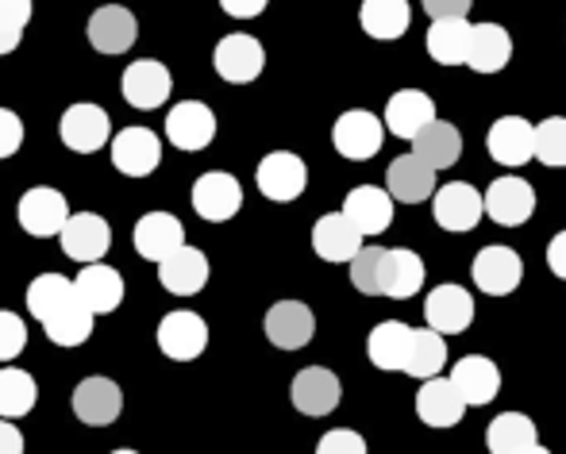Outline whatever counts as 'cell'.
Segmentation results:
<instances>
[{
  "label": "cell",
  "instance_id": "1",
  "mask_svg": "<svg viewBox=\"0 0 566 454\" xmlns=\"http://www.w3.org/2000/svg\"><path fill=\"white\" fill-rule=\"evenodd\" d=\"M470 277H474V285L485 297H509V293H516L524 282V258L513 246H501V243L482 246V251L474 254Z\"/></svg>",
  "mask_w": 566,
  "mask_h": 454
},
{
  "label": "cell",
  "instance_id": "2",
  "mask_svg": "<svg viewBox=\"0 0 566 454\" xmlns=\"http://www.w3.org/2000/svg\"><path fill=\"white\" fill-rule=\"evenodd\" d=\"M482 212L501 228H521L536 212V189L524 178H516V173H505V178L490 181V189L482 197Z\"/></svg>",
  "mask_w": 566,
  "mask_h": 454
},
{
  "label": "cell",
  "instance_id": "3",
  "mask_svg": "<svg viewBox=\"0 0 566 454\" xmlns=\"http://www.w3.org/2000/svg\"><path fill=\"white\" fill-rule=\"evenodd\" d=\"M59 135L74 155H97L101 147H108L113 139V119L101 105H90V101H77L70 105L59 119Z\"/></svg>",
  "mask_w": 566,
  "mask_h": 454
},
{
  "label": "cell",
  "instance_id": "4",
  "mask_svg": "<svg viewBox=\"0 0 566 454\" xmlns=\"http://www.w3.org/2000/svg\"><path fill=\"white\" fill-rule=\"evenodd\" d=\"M59 243L66 258L85 266V262H101L108 254V246H113V228H108V220L97 217V212H70L66 224L59 231Z\"/></svg>",
  "mask_w": 566,
  "mask_h": 454
},
{
  "label": "cell",
  "instance_id": "5",
  "mask_svg": "<svg viewBox=\"0 0 566 454\" xmlns=\"http://www.w3.org/2000/svg\"><path fill=\"white\" fill-rule=\"evenodd\" d=\"M254 181H259V193L266 197V201L290 204L305 193L308 166L301 162V155H293V150H270V155L259 162Z\"/></svg>",
  "mask_w": 566,
  "mask_h": 454
},
{
  "label": "cell",
  "instance_id": "6",
  "mask_svg": "<svg viewBox=\"0 0 566 454\" xmlns=\"http://www.w3.org/2000/svg\"><path fill=\"white\" fill-rule=\"evenodd\" d=\"M262 66H266V51H262L259 39L243 35V31L224 35L217 43V51H212V70H217L228 85H251L254 77L262 74Z\"/></svg>",
  "mask_w": 566,
  "mask_h": 454
},
{
  "label": "cell",
  "instance_id": "7",
  "mask_svg": "<svg viewBox=\"0 0 566 454\" xmlns=\"http://www.w3.org/2000/svg\"><path fill=\"white\" fill-rule=\"evenodd\" d=\"M108 142H113V166L124 178H150L163 166V139L150 127H124Z\"/></svg>",
  "mask_w": 566,
  "mask_h": 454
},
{
  "label": "cell",
  "instance_id": "8",
  "mask_svg": "<svg viewBox=\"0 0 566 454\" xmlns=\"http://www.w3.org/2000/svg\"><path fill=\"white\" fill-rule=\"evenodd\" d=\"M119 93H124V101L132 108L150 113V108H158V105H166V101H170L174 77H170V70H166L163 62L139 59V62H132V66L124 70V77H119Z\"/></svg>",
  "mask_w": 566,
  "mask_h": 454
},
{
  "label": "cell",
  "instance_id": "9",
  "mask_svg": "<svg viewBox=\"0 0 566 454\" xmlns=\"http://www.w3.org/2000/svg\"><path fill=\"white\" fill-rule=\"evenodd\" d=\"M381 142H386V124L374 113H363V108L343 113L336 119V127H332V147H336L343 158H350V162L374 158L381 150Z\"/></svg>",
  "mask_w": 566,
  "mask_h": 454
},
{
  "label": "cell",
  "instance_id": "10",
  "mask_svg": "<svg viewBox=\"0 0 566 454\" xmlns=\"http://www.w3.org/2000/svg\"><path fill=\"white\" fill-rule=\"evenodd\" d=\"M209 347V324L197 313H166L158 320V350L170 362H193Z\"/></svg>",
  "mask_w": 566,
  "mask_h": 454
},
{
  "label": "cell",
  "instance_id": "11",
  "mask_svg": "<svg viewBox=\"0 0 566 454\" xmlns=\"http://www.w3.org/2000/svg\"><path fill=\"white\" fill-rule=\"evenodd\" d=\"M243 209V186L231 173L212 170L193 181V212L209 224H224Z\"/></svg>",
  "mask_w": 566,
  "mask_h": 454
},
{
  "label": "cell",
  "instance_id": "12",
  "mask_svg": "<svg viewBox=\"0 0 566 454\" xmlns=\"http://www.w3.org/2000/svg\"><path fill=\"white\" fill-rule=\"evenodd\" d=\"M15 217H20V228L28 231V235L51 239V235H59L62 224H66L70 204H66V197H62L59 189L35 186V189H28V193L20 197V209H15Z\"/></svg>",
  "mask_w": 566,
  "mask_h": 454
},
{
  "label": "cell",
  "instance_id": "13",
  "mask_svg": "<svg viewBox=\"0 0 566 454\" xmlns=\"http://www.w3.org/2000/svg\"><path fill=\"white\" fill-rule=\"evenodd\" d=\"M262 328H266V339L277 350H301L316 336V316L301 300H277V305H270Z\"/></svg>",
  "mask_w": 566,
  "mask_h": 454
},
{
  "label": "cell",
  "instance_id": "14",
  "mask_svg": "<svg viewBox=\"0 0 566 454\" xmlns=\"http://www.w3.org/2000/svg\"><path fill=\"white\" fill-rule=\"evenodd\" d=\"M485 150L497 166H524L536 158V124L524 116H501L485 135Z\"/></svg>",
  "mask_w": 566,
  "mask_h": 454
},
{
  "label": "cell",
  "instance_id": "15",
  "mask_svg": "<svg viewBox=\"0 0 566 454\" xmlns=\"http://www.w3.org/2000/svg\"><path fill=\"white\" fill-rule=\"evenodd\" d=\"M166 139L178 150H205L212 139H217V116H212L209 105L201 101H181V105L170 108L166 116Z\"/></svg>",
  "mask_w": 566,
  "mask_h": 454
},
{
  "label": "cell",
  "instance_id": "16",
  "mask_svg": "<svg viewBox=\"0 0 566 454\" xmlns=\"http://www.w3.org/2000/svg\"><path fill=\"white\" fill-rule=\"evenodd\" d=\"M432 217L443 231H470L482 220V193H478L470 181H451V186L436 189L432 197Z\"/></svg>",
  "mask_w": 566,
  "mask_h": 454
},
{
  "label": "cell",
  "instance_id": "17",
  "mask_svg": "<svg viewBox=\"0 0 566 454\" xmlns=\"http://www.w3.org/2000/svg\"><path fill=\"white\" fill-rule=\"evenodd\" d=\"M290 397H293V409L305 412V416H328V412L339 409L343 386L328 366H305V370L293 378Z\"/></svg>",
  "mask_w": 566,
  "mask_h": 454
},
{
  "label": "cell",
  "instance_id": "18",
  "mask_svg": "<svg viewBox=\"0 0 566 454\" xmlns=\"http://www.w3.org/2000/svg\"><path fill=\"white\" fill-rule=\"evenodd\" d=\"M74 293L93 316H108L124 305V277L105 262H85L82 274L74 277Z\"/></svg>",
  "mask_w": 566,
  "mask_h": 454
},
{
  "label": "cell",
  "instance_id": "19",
  "mask_svg": "<svg viewBox=\"0 0 566 454\" xmlns=\"http://www.w3.org/2000/svg\"><path fill=\"white\" fill-rule=\"evenodd\" d=\"M158 277H163V289H170L174 297H197L209 285V258L197 246L181 243L178 251L158 262Z\"/></svg>",
  "mask_w": 566,
  "mask_h": 454
},
{
  "label": "cell",
  "instance_id": "20",
  "mask_svg": "<svg viewBox=\"0 0 566 454\" xmlns=\"http://www.w3.org/2000/svg\"><path fill=\"white\" fill-rule=\"evenodd\" d=\"M424 320L440 336H462L470 328V320H474V297L462 285H440V289L428 293Z\"/></svg>",
  "mask_w": 566,
  "mask_h": 454
},
{
  "label": "cell",
  "instance_id": "21",
  "mask_svg": "<svg viewBox=\"0 0 566 454\" xmlns=\"http://www.w3.org/2000/svg\"><path fill=\"white\" fill-rule=\"evenodd\" d=\"M90 43L93 51L101 54H124L135 46L139 39V23H135V12H127L124 4H105L90 15Z\"/></svg>",
  "mask_w": 566,
  "mask_h": 454
},
{
  "label": "cell",
  "instance_id": "22",
  "mask_svg": "<svg viewBox=\"0 0 566 454\" xmlns=\"http://www.w3.org/2000/svg\"><path fill=\"white\" fill-rule=\"evenodd\" d=\"M451 381H454V389H459L462 401H467V409L497 401V393H501V370H497V362L485 355L459 358L451 370Z\"/></svg>",
  "mask_w": 566,
  "mask_h": 454
},
{
  "label": "cell",
  "instance_id": "23",
  "mask_svg": "<svg viewBox=\"0 0 566 454\" xmlns=\"http://www.w3.org/2000/svg\"><path fill=\"white\" fill-rule=\"evenodd\" d=\"M417 416H420V424H428V427H454L467 416V401L459 397L451 378L436 373V378H424V386H420Z\"/></svg>",
  "mask_w": 566,
  "mask_h": 454
},
{
  "label": "cell",
  "instance_id": "24",
  "mask_svg": "<svg viewBox=\"0 0 566 454\" xmlns=\"http://www.w3.org/2000/svg\"><path fill=\"white\" fill-rule=\"evenodd\" d=\"M513 59V39L501 23H470V43H467V62L474 74H501Z\"/></svg>",
  "mask_w": 566,
  "mask_h": 454
},
{
  "label": "cell",
  "instance_id": "25",
  "mask_svg": "<svg viewBox=\"0 0 566 454\" xmlns=\"http://www.w3.org/2000/svg\"><path fill=\"white\" fill-rule=\"evenodd\" d=\"M119 409H124V393H119L113 378H85L74 389V412L82 424L108 427L119 420Z\"/></svg>",
  "mask_w": 566,
  "mask_h": 454
},
{
  "label": "cell",
  "instance_id": "26",
  "mask_svg": "<svg viewBox=\"0 0 566 454\" xmlns=\"http://www.w3.org/2000/svg\"><path fill=\"white\" fill-rule=\"evenodd\" d=\"M343 217L363 235H381L394 224V197L381 186H355L343 201Z\"/></svg>",
  "mask_w": 566,
  "mask_h": 454
},
{
  "label": "cell",
  "instance_id": "27",
  "mask_svg": "<svg viewBox=\"0 0 566 454\" xmlns=\"http://www.w3.org/2000/svg\"><path fill=\"white\" fill-rule=\"evenodd\" d=\"M436 173H440V170H432L424 158H417L409 150V155H401V158H394V162H389L386 189H389V197H394V201L420 204V201H428V197L436 193Z\"/></svg>",
  "mask_w": 566,
  "mask_h": 454
},
{
  "label": "cell",
  "instance_id": "28",
  "mask_svg": "<svg viewBox=\"0 0 566 454\" xmlns=\"http://www.w3.org/2000/svg\"><path fill=\"white\" fill-rule=\"evenodd\" d=\"M181 243H186V228H181V220L174 212H147L135 224V251H139V258L155 262V266L166 254L178 251Z\"/></svg>",
  "mask_w": 566,
  "mask_h": 454
},
{
  "label": "cell",
  "instance_id": "29",
  "mask_svg": "<svg viewBox=\"0 0 566 454\" xmlns=\"http://www.w3.org/2000/svg\"><path fill=\"white\" fill-rule=\"evenodd\" d=\"M412 155L424 158L432 170H448V166H454L462 158V135L459 127L448 124V119L432 116L424 127H420L417 135H412Z\"/></svg>",
  "mask_w": 566,
  "mask_h": 454
},
{
  "label": "cell",
  "instance_id": "30",
  "mask_svg": "<svg viewBox=\"0 0 566 454\" xmlns=\"http://www.w3.org/2000/svg\"><path fill=\"white\" fill-rule=\"evenodd\" d=\"M485 447L493 454H547V447L536 435V424L524 412H501L485 427Z\"/></svg>",
  "mask_w": 566,
  "mask_h": 454
},
{
  "label": "cell",
  "instance_id": "31",
  "mask_svg": "<svg viewBox=\"0 0 566 454\" xmlns=\"http://www.w3.org/2000/svg\"><path fill=\"white\" fill-rule=\"evenodd\" d=\"M424 262H420L417 251L409 246H394L386 251V270H381V297H394V300H409L424 289Z\"/></svg>",
  "mask_w": 566,
  "mask_h": 454
},
{
  "label": "cell",
  "instance_id": "32",
  "mask_svg": "<svg viewBox=\"0 0 566 454\" xmlns=\"http://www.w3.org/2000/svg\"><path fill=\"white\" fill-rule=\"evenodd\" d=\"M358 246H363V231L350 224L343 212H328V217L316 220L313 251L321 254L324 262H350Z\"/></svg>",
  "mask_w": 566,
  "mask_h": 454
},
{
  "label": "cell",
  "instance_id": "33",
  "mask_svg": "<svg viewBox=\"0 0 566 454\" xmlns=\"http://www.w3.org/2000/svg\"><path fill=\"white\" fill-rule=\"evenodd\" d=\"M432 116H436V105H432V97H428V93L397 89L394 97H389L386 119H381V124H386L389 135H397V139H412V135H417Z\"/></svg>",
  "mask_w": 566,
  "mask_h": 454
},
{
  "label": "cell",
  "instance_id": "34",
  "mask_svg": "<svg viewBox=\"0 0 566 454\" xmlns=\"http://www.w3.org/2000/svg\"><path fill=\"white\" fill-rule=\"evenodd\" d=\"M443 366H448V342H443L440 331L436 328H412L401 370L409 373V378L424 381V378H436Z\"/></svg>",
  "mask_w": 566,
  "mask_h": 454
},
{
  "label": "cell",
  "instance_id": "35",
  "mask_svg": "<svg viewBox=\"0 0 566 454\" xmlns=\"http://www.w3.org/2000/svg\"><path fill=\"white\" fill-rule=\"evenodd\" d=\"M363 31L370 39H381V43H394L409 31L412 12H409V0H363Z\"/></svg>",
  "mask_w": 566,
  "mask_h": 454
},
{
  "label": "cell",
  "instance_id": "36",
  "mask_svg": "<svg viewBox=\"0 0 566 454\" xmlns=\"http://www.w3.org/2000/svg\"><path fill=\"white\" fill-rule=\"evenodd\" d=\"M467 43H470L467 15H443V20H432V28H428V54L440 66H462L467 62Z\"/></svg>",
  "mask_w": 566,
  "mask_h": 454
},
{
  "label": "cell",
  "instance_id": "37",
  "mask_svg": "<svg viewBox=\"0 0 566 454\" xmlns=\"http://www.w3.org/2000/svg\"><path fill=\"white\" fill-rule=\"evenodd\" d=\"M35 401H39L35 378H31L28 370H20V366L4 362V370H0V416L4 420L28 416V412L35 409Z\"/></svg>",
  "mask_w": 566,
  "mask_h": 454
},
{
  "label": "cell",
  "instance_id": "38",
  "mask_svg": "<svg viewBox=\"0 0 566 454\" xmlns=\"http://www.w3.org/2000/svg\"><path fill=\"white\" fill-rule=\"evenodd\" d=\"M70 300H77V293H74V282L62 274H39L35 282L28 285V308L39 324L51 320L54 313H62Z\"/></svg>",
  "mask_w": 566,
  "mask_h": 454
},
{
  "label": "cell",
  "instance_id": "39",
  "mask_svg": "<svg viewBox=\"0 0 566 454\" xmlns=\"http://www.w3.org/2000/svg\"><path fill=\"white\" fill-rule=\"evenodd\" d=\"M409 336H412L409 324H397V320L378 324V328L370 331V339H366V355H370V362L378 366V370H401L405 350H409Z\"/></svg>",
  "mask_w": 566,
  "mask_h": 454
},
{
  "label": "cell",
  "instance_id": "40",
  "mask_svg": "<svg viewBox=\"0 0 566 454\" xmlns=\"http://www.w3.org/2000/svg\"><path fill=\"white\" fill-rule=\"evenodd\" d=\"M93 320H97V316H93L82 300H70L62 313H54L51 320H43V331L54 347L70 350V347H82V342L93 336Z\"/></svg>",
  "mask_w": 566,
  "mask_h": 454
},
{
  "label": "cell",
  "instance_id": "41",
  "mask_svg": "<svg viewBox=\"0 0 566 454\" xmlns=\"http://www.w3.org/2000/svg\"><path fill=\"white\" fill-rule=\"evenodd\" d=\"M381 270H386V251L381 246H358L350 258V285L363 297H381Z\"/></svg>",
  "mask_w": 566,
  "mask_h": 454
},
{
  "label": "cell",
  "instance_id": "42",
  "mask_svg": "<svg viewBox=\"0 0 566 454\" xmlns=\"http://www.w3.org/2000/svg\"><path fill=\"white\" fill-rule=\"evenodd\" d=\"M536 158L552 170L566 166V116H547L536 124Z\"/></svg>",
  "mask_w": 566,
  "mask_h": 454
},
{
  "label": "cell",
  "instance_id": "43",
  "mask_svg": "<svg viewBox=\"0 0 566 454\" xmlns=\"http://www.w3.org/2000/svg\"><path fill=\"white\" fill-rule=\"evenodd\" d=\"M28 347V324L15 313H0V366L15 362Z\"/></svg>",
  "mask_w": 566,
  "mask_h": 454
},
{
  "label": "cell",
  "instance_id": "44",
  "mask_svg": "<svg viewBox=\"0 0 566 454\" xmlns=\"http://www.w3.org/2000/svg\"><path fill=\"white\" fill-rule=\"evenodd\" d=\"M316 451L321 454H366V440L358 432H350V427H336V432H328L321 443H316Z\"/></svg>",
  "mask_w": 566,
  "mask_h": 454
},
{
  "label": "cell",
  "instance_id": "45",
  "mask_svg": "<svg viewBox=\"0 0 566 454\" xmlns=\"http://www.w3.org/2000/svg\"><path fill=\"white\" fill-rule=\"evenodd\" d=\"M23 147V119L12 108H0V158H12Z\"/></svg>",
  "mask_w": 566,
  "mask_h": 454
},
{
  "label": "cell",
  "instance_id": "46",
  "mask_svg": "<svg viewBox=\"0 0 566 454\" xmlns=\"http://www.w3.org/2000/svg\"><path fill=\"white\" fill-rule=\"evenodd\" d=\"M270 0H220V8H224L228 15H235V20H254V15L266 12Z\"/></svg>",
  "mask_w": 566,
  "mask_h": 454
},
{
  "label": "cell",
  "instance_id": "47",
  "mask_svg": "<svg viewBox=\"0 0 566 454\" xmlns=\"http://www.w3.org/2000/svg\"><path fill=\"white\" fill-rule=\"evenodd\" d=\"M31 0H0V20H8V23H15V28H28V20H31Z\"/></svg>",
  "mask_w": 566,
  "mask_h": 454
},
{
  "label": "cell",
  "instance_id": "48",
  "mask_svg": "<svg viewBox=\"0 0 566 454\" xmlns=\"http://www.w3.org/2000/svg\"><path fill=\"white\" fill-rule=\"evenodd\" d=\"M474 0H424V12L432 20H443V15H467Z\"/></svg>",
  "mask_w": 566,
  "mask_h": 454
},
{
  "label": "cell",
  "instance_id": "49",
  "mask_svg": "<svg viewBox=\"0 0 566 454\" xmlns=\"http://www.w3.org/2000/svg\"><path fill=\"white\" fill-rule=\"evenodd\" d=\"M547 266H552L555 277H563L566 282V231H559V235L547 243Z\"/></svg>",
  "mask_w": 566,
  "mask_h": 454
},
{
  "label": "cell",
  "instance_id": "50",
  "mask_svg": "<svg viewBox=\"0 0 566 454\" xmlns=\"http://www.w3.org/2000/svg\"><path fill=\"white\" fill-rule=\"evenodd\" d=\"M23 451V432L12 420L0 416V454H20Z\"/></svg>",
  "mask_w": 566,
  "mask_h": 454
},
{
  "label": "cell",
  "instance_id": "51",
  "mask_svg": "<svg viewBox=\"0 0 566 454\" xmlns=\"http://www.w3.org/2000/svg\"><path fill=\"white\" fill-rule=\"evenodd\" d=\"M20 39H23V28H15V23L0 20V54H12L15 46H20Z\"/></svg>",
  "mask_w": 566,
  "mask_h": 454
}]
</instances>
